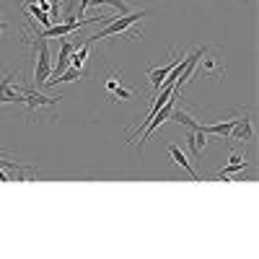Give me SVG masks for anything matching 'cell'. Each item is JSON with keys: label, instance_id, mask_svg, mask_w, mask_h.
Masks as SVG:
<instances>
[{"label": "cell", "instance_id": "277c9868", "mask_svg": "<svg viewBox=\"0 0 259 259\" xmlns=\"http://www.w3.org/2000/svg\"><path fill=\"white\" fill-rule=\"evenodd\" d=\"M251 138H254V127H251L249 112H244L241 119H236V124H233V130H231L228 140H231V143H246V140H251Z\"/></svg>", "mask_w": 259, "mask_h": 259}, {"label": "cell", "instance_id": "5b68a950", "mask_svg": "<svg viewBox=\"0 0 259 259\" xmlns=\"http://www.w3.org/2000/svg\"><path fill=\"white\" fill-rule=\"evenodd\" d=\"M182 57L171 50V60L163 65V68H153V70H148V78H150V89H153V94H158V89H161V83H163V78L171 73V68H174V65L179 62Z\"/></svg>", "mask_w": 259, "mask_h": 259}, {"label": "cell", "instance_id": "3957f363", "mask_svg": "<svg viewBox=\"0 0 259 259\" xmlns=\"http://www.w3.org/2000/svg\"><path fill=\"white\" fill-rule=\"evenodd\" d=\"M21 91H24V104H26L29 114H34L41 106H55L60 101V96H45V94H39V89H34V85H26V89H21Z\"/></svg>", "mask_w": 259, "mask_h": 259}, {"label": "cell", "instance_id": "9c48e42d", "mask_svg": "<svg viewBox=\"0 0 259 259\" xmlns=\"http://www.w3.org/2000/svg\"><path fill=\"white\" fill-rule=\"evenodd\" d=\"M168 119L179 122V124L187 127V130H200V124H202V122H197V119H194V117L184 109V106H179V104L174 106V109H171V117H168Z\"/></svg>", "mask_w": 259, "mask_h": 259}, {"label": "cell", "instance_id": "e0dca14e", "mask_svg": "<svg viewBox=\"0 0 259 259\" xmlns=\"http://www.w3.org/2000/svg\"><path fill=\"white\" fill-rule=\"evenodd\" d=\"M0 182H11V177L6 174V171H3V166H0Z\"/></svg>", "mask_w": 259, "mask_h": 259}, {"label": "cell", "instance_id": "9a60e30c", "mask_svg": "<svg viewBox=\"0 0 259 259\" xmlns=\"http://www.w3.org/2000/svg\"><path fill=\"white\" fill-rule=\"evenodd\" d=\"M133 96H135V94H133V91H130V89H124V85H119V89L114 91V99H112V101H117V99H122V101H127V99H133Z\"/></svg>", "mask_w": 259, "mask_h": 259}, {"label": "cell", "instance_id": "8992f818", "mask_svg": "<svg viewBox=\"0 0 259 259\" xmlns=\"http://www.w3.org/2000/svg\"><path fill=\"white\" fill-rule=\"evenodd\" d=\"M11 78L13 73H6L3 80H0V104H24V91L11 89Z\"/></svg>", "mask_w": 259, "mask_h": 259}, {"label": "cell", "instance_id": "5bb4252c", "mask_svg": "<svg viewBox=\"0 0 259 259\" xmlns=\"http://www.w3.org/2000/svg\"><path fill=\"white\" fill-rule=\"evenodd\" d=\"M91 6H112V8H114L117 13H122V16L130 13V6L124 3V0H94Z\"/></svg>", "mask_w": 259, "mask_h": 259}, {"label": "cell", "instance_id": "8fae6325", "mask_svg": "<svg viewBox=\"0 0 259 259\" xmlns=\"http://www.w3.org/2000/svg\"><path fill=\"white\" fill-rule=\"evenodd\" d=\"M89 47L91 45H85V41L80 47H75V52L70 55V68H83V62L89 60Z\"/></svg>", "mask_w": 259, "mask_h": 259}, {"label": "cell", "instance_id": "7c38bea8", "mask_svg": "<svg viewBox=\"0 0 259 259\" xmlns=\"http://www.w3.org/2000/svg\"><path fill=\"white\" fill-rule=\"evenodd\" d=\"M223 73H226L223 65H218L212 57H205V75H207V78H218V75H223Z\"/></svg>", "mask_w": 259, "mask_h": 259}, {"label": "cell", "instance_id": "ba28073f", "mask_svg": "<svg viewBox=\"0 0 259 259\" xmlns=\"http://www.w3.org/2000/svg\"><path fill=\"white\" fill-rule=\"evenodd\" d=\"M168 156H171V161H174L177 166H182L187 174H189V179L192 182H202L200 177H197V171H194V166H192V161L184 156V150H179L177 145H168Z\"/></svg>", "mask_w": 259, "mask_h": 259}, {"label": "cell", "instance_id": "52a82bcc", "mask_svg": "<svg viewBox=\"0 0 259 259\" xmlns=\"http://www.w3.org/2000/svg\"><path fill=\"white\" fill-rule=\"evenodd\" d=\"M205 145H207V135L202 133V130H187V148H189V153H192L194 161L202 158Z\"/></svg>", "mask_w": 259, "mask_h": 259}, {"label": "cell", "instance_id": "2e32d148", "mask_svg": "<svg viewBox=\"0 0 259 259\" xmlns=\"http://www.w3.org/2000/svg\"><path fill=\"white\" fill-rule=\"evenodd\" d=\"M119 85H122V78L117 80V75H109V80H106V91H109V94H114V91L119 89Z\"/></svg>", "mask_w": 259, "mask_h": 259}, {"label": "cell", "instance_id": "30bf717a", "mask_svg": "<svg viewBox=\"0 0 259 259\" xmlns=\"http://www.w3.org/2000/svg\"><path fill=\"white\" fill-rule=\"evenodd\" d=\"M83 78V68H68L65 73H60L57 78H47L45 85H57V83H70V80H80Z\"/></svg>", "mask_w": 259, "mask_h": 259}, {"label": "cell", "instance_id": "7a4b0ae2", "mask_svg": "<svg viewBox=\"0 0 259 259\" xmlns=\"http://www.w3.org/2000/svg\"><path fill=\"white\" fill-rule=\"evenodd\" d=\"M34 50H36V68H34V89H41L45 85V80L50 78L52 73V52L47 47L45 39H36L34 41Z\"/></svg>", "mask_w": 259, "mask_h": 259}, {"label": "cell", "instance_id": "6da1fadb", "mask_svg": "<svg viewBox=\"0 0 259 259\" xmlns=\"http://www.w3.org/2000/svg\"><path fill=\"white\" fill-rule=\"evenodd\" d=\"M145 16H148V11H130L124 16H114L109 24H104V29H99L94 36L85 39V45H94V41H99V39H109V36H117V34H127L135 24H140Z\"/></svg>", "mask_w": 259, "mask_h": 259}, {"label": "cell", "instance_id": "d6986e66", "mask_svg": "<svg viewBox=\"0 0 259 259\" xmlns=\"http://www.w3.org/2000/svg\"><path fill=\"white\" fill-rule=\"evenodd\" d=\"M3 31H6V29H0V36H3Z\"/></svg>", "mask_w": 259, "mask_h": 259}, {"label": "cell", "instance_id": "ac0fdd59", "mask_svg": "<svg viewBox=\"0 0 259 259\" xmlns=\"http://www.w3.org/2000/svg\"><path fill=\"white\" fill-rule=\"evenodd\" d=\"M0 29H6V24H3V18H0Z\"/></svg>", "mask_w": 259, "mask_h": 259}, {"label": "cell", "instance_id": "4fadbf2b", "mask_svg": "<svg viewBox=\"0 0 259 259\" xmlns=\"http://www.w3.org/2000/svg\"><path fill=\"white\" fill-rule=\"evenodd\" d=\"M249 163L246 161H236V163H228V166H223V168H218L212 177H228V174H236V171H244Z\"/></svg>", "mask_w": 259, "mask_h": 259}]
</instances>
